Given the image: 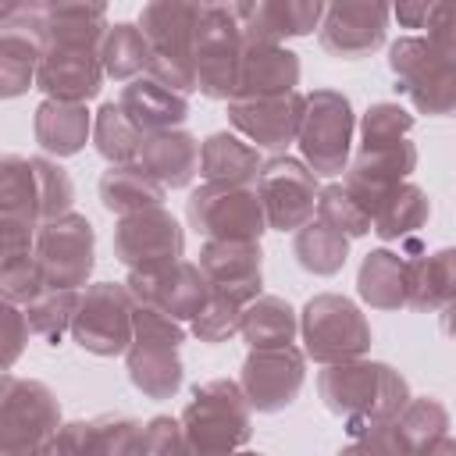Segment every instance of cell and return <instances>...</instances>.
Segmentation results:
<instances>
[{"mask_svg": "<svg viewBox=\"0 0 456 456\" xmlns=\"http://www.w3.org/2000/svg\"><path fill=\"white\" fill-rule=\"evenodd\" d=\"M317 395L346 424L349 438L381 424H395L413 399L410 381L392 363L367 356L324 367L317 374Z\"/></svg>", "mask_w": 456, "mask_h": 456, "instance_id": "obj_1", "label": "cell"}, {"mask_svg": "<svg viewBox=\"0 0 456 456\" xmlns=\"http://www.w3.org/2000/svg\"><path fill=\"white\" fill-rule=\"evenodd\" d=\"M253 406L239 381L210 378L192 388L182 410V431L192 456H235L253 438Z\"/></svg>", "mask_w": 456, "mask_h": 456, "instance_id": "obj_2", "label": "cell"}, {"mask_svg": "<svg viewBox=\"0 0 456 456\" xmlns=\"http://www.w3.org/2000/svg\"><path fill=\"white\" fill-rule=\"evenodd\" d=\"M203 4L185 0H150L139 11V28L150 43V75L167 89L196 93V28Z\"/></svg>", "mask_w": 456, "mask_h": 456, "instance_id": "obj_3", "label": "cell"}, {"mask_svg": "<svg viewBox=\"0 0 456 456\" xmlns=\"http://www.w3.org/2000/svg\"><path fill=\"white\" fill-rule=\"evenodd\" d=\"M388 68L395 93H403L417 114L456 118V57L428 43V36H399L388 46Z\"/></svg>", "mask_w": 456, "mask_h": 456, "instance_id": "obj_4", "label": "cell"}, {"mask_svg": "<svg viewBox=\"0 0 456 456\" xmlns=\"http://www.w3.org/2000/svg\"><path fill=\"white\" fill-rule=\"evenodd\" d=\"M299 335L306 360L321 367L363 360L370 353V324L363 310L338 296V292H317L299 310Z\"/></svg>", "mask_w": 456, "mask_h": 456, "instance_id": "obj_5", "label": "cell"}, {"mask_svg": "<svg viewBox=\"0 0 456 456\" xmlns=\"http://www.w3.org/2000/svg\"><path fill=\"white\" fill-rule=\"evenodd\" d=\"M185 328L182 321H171L157 310L135 306V338L125 353L128 381L146 395V399H171L182 388L185 367H182V349Z\"/></svg>", "mask_w": 456, "mask_h": 456, "instance_id": "obj_6", "label": "cell"}, {"mask_svg": "<svg viewBox=\"0 0 456 456\" xmlns=\"http://www.w3.org/2000/svg\"><path fill=\"white\" fill-rule=\"evenodd\" d=\"M57 395L36 381L4 370L0 378V456H39L61 431Z\"/></svg>", "mask_w": 456, "mask_h": 456, "instance_id": "obj_7", "label": "cell"}, {"mask_svg": "<svg viewBox=\"0 0 456 456\" xmlns=\"http://www.w3.org/2000/svg\"><path fill=\"white\" fill-rule=\"evenodd\" d=\"M356 114L346 93L338 89H310L306 114L299 128V160L317 178H342L349 167Z\"/></svg>", "mask_w": 456, "mask_h": 456, "instance_id": "obj_8", "label": "cell"}, {"mask_svg": "<svg viewBox=\"0 0 456 456\" xmlns=\"http://www.w3.org/2000/svg\"><path fill=\"white\" fill-rule=\"evenodd\" d=\"M185 221L203 242H260L271 232L253 185L203 182L185 200Z\"/></svg>", "mask_w": 456, "mask_h": 456, "instance_id": "obj_9", "label": "cell"}, {"mask_svg": "<svg viewBox=\"0 0 456 456\" xmlns=\"http://www.w3.org/2000/svg\"><path fill=\"white\" fill-rule=\"evenodd\" d=\"M246 32L235 4H203L196 28V93L207 100H232L239 89Z\"/></svg>", "mask_w": 456, "mask_h": 456, "instance_id": "obj_10", "label": "cell"}, {"mask_svg": "<svg viewBox=\"0 0 456 456\" xmlns=\"http://www.w3.org/2000/svg\"><path fill=\"white\" fill-rule=\"evenodd\" d=\"M135 338V299L125 281H96L82 292L71 342L93 356H125Z\"/></svg>", "mask_w": 456, "mask_h": 456, "instance_id": "obj_11", "label": "cell"}, {"mask_svg": "<svg viewBox=\"0 0 456 456\" xmlns=\"http://www.w3.org/2000/svg\"><path fill=\"white\" fill-rule=\"evenodd\" d=\"M256 196L267 214L271 232H299L317 217V196H321V178L289 153H274L264 160L260 178H256Z\"/></svg>", "mask_w": 456, "mask_h": 456, "instance_id": "obj_12", "label": "cell"}, {"mask_svg": "<svg viewBox=\"0 0 456 456\" xmlns=\"http://www.w3.org/2000/svg\"><path fill=\"white\" fill-rule=\"evenodd\" d=\"M36 260L50 289H75L89 281L96 267V232L86 214H64L46 221L36 235Z\"/></svg>", "mask_w": 456, "mask_h": 456, "instance_id": "obj_13", "label": "cell"}, {"mask_svg": "<svg viewBox=\"0 0 456 456\" xmlns=\"http://www.w3.org/2000/svg\"><path fill=\"white\" fill-rule=\"evenodd\" d=\"M46 53V32L39 4H7L0 7V96L14 100L36 89L39 61Z\"/></svg>", "mask_w": 456, "mask_h": 456, "instance_id": "obj_14", "label": "cell"}, {"mask_svg": "<svg viewBox=\"0 0 456 456\" xmlns=\"http://www.w3.org/2000/svg\"><path fill=\"white\" fill-rule=\"evenodd\" d=\"M135 306L157 310L171 321H196L210 299V281L196 260H175L157 271H128L125 278Z\"/></svg>", "mask_w": 456, "mask_h": 456, "instance_id": "obj_15", "label": "cell"}, {"mask_svg": "<svg viewBox=\"0 0 456 456\" xmlns=\"http://www.w3.org/2000/svg\"><path fill=\"white\" fill-rule=\"evenodd\" d=\"M114 256L128 271H157L185 260V228L167 207H153L114 224Z\"/></svg>", "mask_w": 456, "mask_h": 456, "instance_id": "obj_16", "label": "cell"}, {"mask_svg": "<svg viewBox=\"0 0 456 456\" xmlns=\"http://www.w3.org/2000/svg\"><path fill=\"white\" fill-rule=\"evenodd\" d=\"M306 381V353L299 346L249 349L239 370V385L256 413H281L296 403Z\"/></svg>", "mask_w": 456, "mask_h": 456, "instance_id": "obj_17", "label": "cell"}, {"mask_svg": "<svg viewBox=\"0 0 456 456\" xmlns=\"http://www.w3.org/2000/svg\"><path fill=\"white\" fill-rule=\"evenodd\" d=\"M306 114V93H285V96H264V100H228V121L232 128L256 150H289L299 142Z\"/></svg>", "mask_w": 456, "mask_h": 456, "instance_id": "obj_18", "label": "cell"}, {"mask_svg": "<svg viewBox=\"0 0 456 456\" xmlns=\"http://www.w3.org/2000/svg\"><path fill=\"white\" fill-rule=\"evenodd\" d=\"M142 428L125 413L68 420L39 456H142Z\"/></svg>", "mask_w": 456, "mask_h": 456, "instance_id": "obj_19", "label": "cell"}, {"mask_svg": "<svg viewBox=\"0 0 456 456\" xmlns=\"http://www.w3.org/2000/svg\"><path fill=\"white\" fill-rule=\"evenodd\" d=\"M388 18H392L388 4H356V0L328 4L324 21L317 28V43L342 61L367 57L385 43Z\"/></svg>", "mask_w": 456, "mask_h": 456, "instance_id": "obj_20", "label": "cell"}, {"mask_svg": "<svg viewBox=\"0 0 456 456\" xmlns=\"http://www.w3.org/2000/svg\"><path fill=\"white\" fill-rule=\"evenodd\" d=\"M103 57L100 50H78V46H46L36 75V89L46 100L61 103H89L103 89Z\"/></svg>", "mask_w": 456, "mask_h": 456, "instance_id": "obj_21", "label": "cell"}, {"mask_svg": "<svg viewBox=\"0 0 456 456\" xmlns=\"http://www.w3.org/2000/svg\"><path fill=\"white\" fill-rule=\"evenodd\" d=\"M321 0H256V4H235L246 43H281L310 36L324 21Z\"/></svg>", "mask_w": 456, "mask_h": 456, "instance_id": "obj_22", "label": "cell"}, {"mask_svg": "<svg viewBox=\"0 0 456 456\" xmlns=\"http://www.w3.org/2000/svg\"><path fill=\"white\" fill-rule=\"evenodd\" d=\"M200 271L207 274L210 289L242 296L253 303L264 285V249L260 242H203L200 246Z\"/></svg>", "mask_w": 456, "mask_h": 456, "instance_id": "obj_23", "label": "cell"}, {"mask_svg": "<svg viewBox=\"0 0 456 456\" xmlns=\"http://www.w3.org/2000/svg\"><path fill=\"white\" fill-rule=\"evenodd\" d=\"M296 86H299V53H292L281 43H246L239 89L232 100L285 96V93H296Z\"/></svg>", "mask_w": 456, "mask_h": 456, "instance_id": "obj_24", "label": "cell"}, {"mask_svg": "<svg viewBox=\"0 0 456 456\" xmlns=\"http://www.w3.org/2000/svg\"><path fill=\"white\" fill-rule=\"evenodd\" d=\"M121 110L128 114V121L139 128V135H157V132H171L182 128L189 118V96L167 89L164 82H157L153 75H142L128 86H121L118 96Z\"/></svg>", "mask_w": 456, "mask_h": 456, "instance_id": "obj_25", "label": "cell"}, {"mask_svg": "<svg viewBox=\"0 0 456 456\" xmlns=\"http://www.w3.org/2000/svg\"><path fill=\"white\" fill-rule=\"evenodd\" d=\"M46 46H78V50H103L110 32V18L103 4H64L43 0L39 4Z\"/></svg>", "mask_w": 456, "mask_h": 456, "instance_id": "obj_26", "label": "cell"}, {"mask_svg": "<svg viewBox=\"0 0 456 456\" xmlns=\"http://www.w3.org/2000/svg\"><path fill=\"white\" fill-rule=\"evenodd\" d=\"M410 256V306L413 310H445L456 303V246L424 253L417 239H406Z\"/></svg>", "mask_w": 456, "mask_h": 456, "instance_id": "obj_27", "label": "cell"}, {"mask_svg": "<svg viewBox=\"0 0 456 456\" xmlns=\"http://www.w3.org/2000/svg\"><path fill=\"white\" fill-rule=\"evenodd\" d=\"M200 150L203 142L192 132L171 128V132L146 135L135 164H142L164 189H185L200 175Z\"/></svg>", "mask_w": 456, "mask_h": 456, "instance_id": "obj_28", "label": "cell"}, {"mask_svg": "<svg viewBox=\"0 0 456 456\" xmlns=\"http://www.w3.org/2000/svg\"><path fill=\"white\" fill-rule=\"evenodd\" d=\"M356 292L370 310L410 306V256L395 249H370L356 271Z\"/></svg>", "mask_w": 456, "mask_h": 456, "instance_id": "obj_29", "label": "cell"}, {"mask_svg": "<svg viewBox=\"0 0 456 456\" xmlns=\"http://www.w3.org/2000/svg\"><path fill=\"white\" fill-rule=\"evenodd\" d=\"M93 118L86 103H61V100H43L32 118L36 142L46 157H75L82 146L93 139Z\"/></svg>", "mask_w": 456, "mask_h": 456, "instance_id": "obj_30", "label": "cell"}, {"mask_svg": "<svg viewBox=\"0 0 456 456\" xmlns=\"http://www.w3.org/2000/svg\"><path fill=\"white\" fill-rule=\"evenodd\" d=\"M264 157L256 146H249L239 132H210L200 150V175L203 182L217 185H253L260 178Z\"/></svg>", "mask_w": 456, "mask_h": 456, "instance_id": "obj_31", "label": "cell"}, {"mask_svg": "<svg viewBox=\"0 0 456 456\" xmlns=\"http://www.w3.org/2000/svg\"><path fill=\"white\" fill-rule=\"evenodd\" d=\"M164 200H167V189L142 164H118L100 175V203L118 221L153 210V207H164Z\"/></svg>", "mask_w": 456, "mask_h": 456, "instance_id": "obj_32", "label": "cell"}, {"mask_svg": "<svg viewBox=\"0 0 456 456\" xmlns=\"http://www.w3.org/2000/svg\"><path fill=\"white\" fill-rule=\"evenodd\" d=\"M239 335H242V342L249 349H281V346H292L296 335H299V314L292 310L289 299L264 292V296H256L246 306Z\"/></svg>", "mask_w": 456, "mask_h": 456, "instance_id": "obj_33", "label": "cell"}, {"mask_svg": "<svg viewBox=\"0 0 456 456\" xmlns=\"http://www.w3.org/2000/svg\"><path fill=\"white\" fill-rule=\"evenodd\" d=\"M428 217H431L428 192L413 182H403L381 200V207L374 214V235L381 242H406V239H417V232L428 224Z\"/></svg>", "mask_w": 456, "mask_h": 456, "instance_id": "obj_34", "label": "cell"}, {"mask_svg": "<svg viewBox=\"0 0 456 456\" xmlns=\"http://www.w3.org/2000/svg\"><path fill=\"white\" fill-rule=\"evenodd\" d=\"M0 221H18V224L43 228L39 192H36V175H32L28 157L7 153L0 160Z\"/></svg>", "mask_w": 456, "mask_h": 456, "instance_id": "obj_35", "label": "cell"}, {"mask_svg": "<svg viewBox=\"0 0 456 456\" xmlns=\"http://www.w3.org/2000/svg\"><path fill=\"white\" fill-rule=\"evenodd\" d=\"M292 253H296V260H299L303 271H310L317 278H331L349 260V239L314 217L310 224H303L292 235Z\"/></svg>", "mask_w": 456, "mask_h": 456, "instance_id": "obj_36", "label": "cell"}, {"mask_svg": "<svg viewBox=\"0 0 456 456\" xmlns=\"http://www.w3.org/2000/svg\"><path fill=\"white\" fill-rule=\"evenodd\" d=\"M103 71L114 82H135L142 75H150V43L139 28V21H114L107 39H103Z\"/></svg>", "mask_w": 456, "mask_h": 456, "instance_id": "obj_37", "label": "cell"}, {"mask_svg": "<svg viewBox=\"0 0 456 456\" xmlns=\"http://www.w3.org/2000/svg\"><path fill=\"white\" fill-rule=\"evenodd\" d=\"M93 146H96V153L107 160V167L135 164V160H139L142 135H139V128L128 121V114L121 110L118 100H107V103L96 110V118H93Z\"/></svg>", "mask_w": 456, "mask_h": 456, "instance_id": "obj_38", "label": "cell"}, {"mask_svg": "<svg viewBox=\"0 0 456 456\" xmlns=\"http://www.w3.org/2000/svg\"><path fill=\"white\" fill-rule=\"evenodd\" d=\"M78 306H82V292H75V289H46L43 296H36L21 310L28 317L32 335H39L46 346H61L64 335H71Z\"/></svg>", "mask_w": 456, "mask_h": 456, "instance_id": "obj_39", "label": "cell"}, {"mask_svg": "<svg viewBox=\"0 0 456 456\" xmlns=\"http://www.w3.org/2000/svg\"><path fill=\"white\" fill-rule=\"evenodd\" d=\"M395 428H399L410 456H420L424 449H431L438 438L449 435V410L435 395H413L410 406L399 413Z\"/></svg>", "mask_w": 456, "mask_h": 456, "instance_id": "obj_40", "label": "cell"}, {"mask_svg": "<svg viewBox=\"0 0 456 456\" xmlns=\"http://www.w3.org/2000/svg\"><path fill=\"white\" fill-rule=\"evenodd\" d=\"M413 114L403 103H370L360 118V150H388L410 139Z\"/></svg>", "mask_w": 456, "mask_h": 456, "instance_id": "obj_41", "label": "cell"}, {"mask_svg": "<svg viewBox=\"0 0 456 456\" xmlns=\"http://www.w3.org/2000/svg\"><path fill=\"white\" fill-rule=\"evenodd\" d=\"M317 221H324L328 228L342 232L346 239H360V235L374 232L370 214L353 200V192H349L342 182L321 185V196H317Z\"/></svg>", "mask_w": 456, "mask_h": 456, "instance_id": "obj_42", "label": "cell"}, {"mask_svg": "<svg viewBox=\"0 0 456 456\" xmlns=\"http://www.w3.org/2000/svg\"><path fill=\"white\" fill-rule=\"evenodd\" d=\"M246 299L242 296H232V292H217L210 289V299L207 306L200 310V317L192 321V335L207 346H217V342H228L232 335H239L242 328V314H246Z\"/></svg>", "mask_w": 456, "mask_h": 456, "instance_id": "obj_43", "label": "cell"}, {"mask_svg": "<svg viewBox=\"0 0 456 456\" xmlns=\"http://www.w3.org/2000/svg\"><path fill=\"white\" fill-rule=\"evenodd\" d=\"M32 160V175H36V192H39V214H43V224L46 221H57L64 214H71V203H75V185H71V175L50 160V157H28Z\"/></svg>", "mask_w": 456, "mask_h": 456, "instance_id": "obj_44", "label": "cell"}, {"mask_svg": "<svg viewBox=\"0 0 456 456\" xmlns=\"http://www.w3.org/2000/svg\"><path fill=\"white\" fill-rule=\"evenodd\" d=\"M50 285L39 271V260L36 253L28 256H7L0 260V296L4 303H14V306H28L36 296H43Z\"/></svg>", "mask_w": 456, "mask_h": 456, "instance_id": "obj_45", "label": "cell"}, {"mask_svg": "<svg viewBox=\"0 0 456 456\" xmlns=\"http://www.w3.org/2000/svg\"><path fill=\"white\" fill-rule=\"evenodd\" d=\"M142 456H192L185 431H182V420L167 417V413L150 417L142 428Z\"/></svg>", "mask_w": 456, "mask_h": 456, "instance_id": "obj_46", "label": "cell"}, {"mask_svg": "<svg viewBox=\"0 0 456 456\" xmlns=\"http://www.w3.org/2000/svg\"><path fill=\"white\" fill-rule=\"evenodd\" d=\"M338 456H410V449L395 424H381V428H370V431L349 438L338 449Z\"/></svg>", "mask_w": 456, "mask_h": 456, "instance_id": "obj_47", "label": "cell"}, {"mask_svg": "<svg viewBox=\"0 0 456 456\" xmlns=\"http://www.w3.org/2000/svg\"><path fill=\"white\" fill-rule=\"evenodd\" d=\"M0 324H4V370H11L18 363V356H21L32 328H28L25 310L14 306V303H0Z\"/></svg>", "mask_w": 456, "mask_h": 456, "instance_id": "obj_48", "label": "cell"}, {"mask_svg": "<svg viewBox=\"0 0 456 456\" xmlns=\"http://www.w3.org/2000/svg\"><path fill=\"white\" fill-rule=\"evenodd\" d=\"M428 43L456 57V0H435L428 14Z\"/></svg>", "mask_w": 456, "mask_h": 456, "instance_id": "obj_49", "label": "cell"}, {"mask_svg": "<svg viewBox=\"0 0 456 456\" xmlns=\"http://www.w3.org/2000/svg\"><path fill=\"white\" fill-rule=\"evenodd\" d=\"M392 14L399 18L403 28H424L428 25V14H431V4L428 0H403L392 7Z\"/></svg>", "mask_w": 456, "mask_h": 456, "instance_id": "obj_50", "label": "cell"}, {"mask_svg": "<svg viewBox=\"0 0 456 456\" xmlns=\"http://www.w3.org/2000/svg\"><path fill=\"white\" fill-rule=\"evenodd\" d=\"M438 324H442V331L449 338H456V303H449L445 310H438Z\"/></svg>", "mask_w": 456, "mask_h": 456, "instance_id": "obj_51", "label": "cell"}, {"mask_svg": "<svg viewBox=\"0 0 456 456\" xmlns=\"http://www.w3.org/2000/svg\"><path fill=\"white\" fill-rule=\"evenodd\" d=\"M235 456H264V452H256V449H242V452H235Z\"/></svg>", "mask_w": 456, "mask_h": 456, "instance_id": "obj_52", "label": "cell"}]
</instances>
